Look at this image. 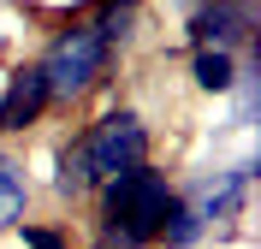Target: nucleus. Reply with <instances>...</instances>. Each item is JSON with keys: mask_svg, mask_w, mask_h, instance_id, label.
<instances>
[{"mask_svg": "<svg viewBox=\"0 0 261 249\" xmlns=\"http://www.w3.org/2000/svg\"><path fill=\"white\" fill-rule=\"evenodd\" d=\"M95 6V18H119V12H137L143 0H89Z\"/></svg>", "mask_w": 261, "mask_h": 249, "instance_id": "f8f14e48", "label": "nucleus"}, {"mask_svg": "<svg viewBox=\"0 0 261 249\" xmlns=\"http://www.w3.org/2000/svg\"><path fill=\"white\" fill-rule=\"evenodd\" d=\"M95 249H154L166 214L178 208V178L143 160L95 190Z\"/></svg>", "mask_w": 261, "mask_h": 249, "instance_id": "f257e3e1", "label": "nucleus"}, {"mask_svg": "<svg viewBox=\"0 0 261 249\" xmlns=\"http://www.w3.org/2000/svg\"><path fill=\"white\" fill-rule=\"evenodd\" d=\"M12 232L24 237V249H71V237H65L60 226H42V219H18Z\"/></svg>", "mask_w": 261, "mask_h": 249, "instance_id": "9b49d317", "label": "nucleus"}, {"mask_svg": "<svg viewBox=\"0 0 261 249\" xmlns=\"http://www.w3.org/2000/svg\"><path fill=\"white\" fill-rule=\"evenodd\" d=\"M178 6H184V12H190V6H196V0H178Z\"/></svg>", "mask_w": 261, "mask_h": 249, "instance_id": "ddd939ff", "label": "nucleus"}, {"mask_svg": "<svg viewBox=\"0 0 261 249\" xmlns=\"http://www.w3.org/2000/svg\"><path fill=\"white\" fill-rule=\"evenodd\" d=\"M249 190H255V154H244V160L226 166V172H202V178L178 184V196L202 214L208 237L226 232V226H238V219L249 214Z\"/></svg>", "mask_w": 261, "mask_h": 249, "instance_id": "20e7f679", "label": "nucleus"}, {"mask_svg": "<svg viewBox=\"0 0 261 249\" xmlns=\"http://www.w3.org/2000/svg\"><path fill=\"white\" fill-rule=\"evenodd\" d=\"M77 149H83V166H89V178L101 190L107 178H119V172L143 166L154 154V131H148V119L137 107H107L89 125H77Z\"/></svg>", "mask_w": 261, "mask_h": 249, "instance_id": "7ed1b4c3", "label": "nucleus"}, {"mask_svg": "<svg viewBox=\"0 0 261 249\" xmlns=\"http://www.w3.org/2000/svg\"><path fill=\"white\" fill-rule=\"evenodd\" d=\"M54 196H60V202H89V196H95V178H89V166H83L77 131L65 136L60 154H54Z\"/></svg>", "mask_w": 261, "mask_h": 249, "instance_id": "1a4fd4ad", "label": "nucleus"}, {"mask_svg": "<svg viewBox=\"0 0 261 249\" xmlns=\"http://www.w3.org/2000/svg\"><path fill=\"white\" fill-rule=\"evenodd\" d=\"M244 60H255V53H231V48H190V83H196V95L226 101V95H231V83H238V71H244Z\"/></svg>", "mask_w": 261, "mask_h": 249, "instance_id": "0eeeda50", "label": "nucleus"}, {"mask_svg": "<svg viewBox=\"0 0 261 249\" xmlns=\"http://www.w3.org/2000/svg\"><path fill=\"white\" fill-rule=\"evenodd\" d=\"M48 113H54V95H48L42 66H36V60L12 66V71H6V89H0V136H24V131H36Z\"/></svg>", "mask_w": 261, "mask_h": 249, "instance_id": "423d86ee", "label": "nucleus"}, {"mask_svg": "<svg viewBox=\"0 0 261 249\" xmlns=\"http://www.w3.org/2000/svg\"><path fill=\"white\" fill-rule=\"evenodd\" d=\"M30 166H24V154L18 149H0V232H12L18 219H30Z\"/></svg>", "mask_w": 261, "mask_h": 249, "instance_id": "6e6552de", "label": "nucleus"}, {"mask_svg": "<svg viewBox=\"0 0 261 249\" xmlns=\"http://www.w3.org/2000/svg\"><path fill=\"white\" fill-rule=\"evenodd\" d=\"M202 237H208V226H202V214H196L190 202L178 196V208L166 214V226H161V243H154V249H196Z\"/></svg>", "mask_w": 261, "mask_h": 249, "instance_id": "9d476101", "label": "nucleus"}, {"mask_svg": "<svg viewBox=\"0 0 261 249\" xmlns=\"http://www.w3.org/2000/svg\"><path fill=\"white\" fill-rule=\"evenodd\" d=\"M255 0H196L184 12V42L190 48H231L255 53Z\"/></svg>", "mask_w": 261, "mask_h": 249, "instance_id": "39448f33", "label": "nucleus"}, {"mask_svg": "<svg viewBox=\"0 0 261 249\" xmlns=\"http://www.w3.org/2000/svg\"><path fill=\"white\" fill-rule=\"evenodd\" d=\"M36 66H42V77H48L54 107H77V101H89L95 89H107V83H113L119 53L107 48V36H101L89 18H71V24H60V30H54L48 48L36 53Z\"/></svg>", "mask_w": 261, "mask_h": 249, "instance_id": "f03ea898", "label": "nucleus"}]
</instances>
